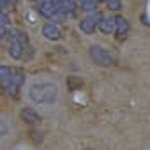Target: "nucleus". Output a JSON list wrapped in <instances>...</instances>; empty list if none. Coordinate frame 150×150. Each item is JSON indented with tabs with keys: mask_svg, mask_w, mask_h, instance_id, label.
<instances>
[{
	"mask_svg": "<svg viewBox=\"0 0 150 150\" xmlns=\"http://www.w3.org/2000/svg\"><path fill=\"white\" fill-rule=\"evenodd\" d=\"M58 88L53 83H37L30 87V99L39 104H51L57 101Z\"/></svg>",
	"mask_w": 150,
	"mask_h": 150,
	"instance_id": "obj_1",
	"label": "nucleus"
},
{
	"mask_svg": "<svg viewBox=\"0 0 150 150\" xmlns=\"http://www.w3.org/2000/svg\"><path fill=\"white\" fill-rule=\"evenodd\" d=\"M90 57H92V60H94L97 65H103V67L113 65L111 55H110L104 48H101V46H92V48H90Z\"/></svg>",
	"mask_w": 150,
	"mask_h": 150,
	"instance_id": "obj_2",
	"label": "nucleus"
},
{
	"mask_svg": "<svg viewBox=\"0 0 150 150\" xmlns=\"http://www.w3.org/2000/svg\"><path fill=\"white\" fill-rule=\"evenodd\" d=\"M115 32H117V37L118 39H124L129 32V21L124 18V16H117L115 20Z\"/></svg>",
	"mask_w": 150,
	"mask_h": 150,
	"instance_id": "obj_3",
	"label": "nucleus"
},
{
	"mask_svg": "<svg viewBox=\"0 0 150 150\" xmlns=\"http://www.w3.org/2000/svg\"><path fill=\"white\" fill-rule=\"evenodd\" d=\"M42 35L46 39H50V41H57V39H60V30L53 23H46L42 27Z\"/></svg>",
	"mask_w": 150,
	"mask_h": 150,
	"instance_id": "obj_4",
	"label": "nucleus"
},
{
	"mask_svg": "<svg viewBox=\"0 0 150 150\" xmlns=\"http://www.w3.org/2000/svg\"><path fill=\"white\" fill-rule=\"evenodd\" d=\"M21 120H23L25 124H39V122H41V117H39V113H35L34 110L25 108V110H21Z\"/></svg>",
	"mask_w": 150,
	"mask_h": 150,
	"instance_id": "obj_5",
	"label": "nucleus"
},
{
	"mask_svg": "<svg viewBox=\"0 0 150 150\" xmlns=\"http://www.w3.org/2000/svg\"><path fill=\"white\" fill-rule=\"evenodd\" d=\"M9 55L14 58V60H18V58H21L23 57V42H20V41H13L11 42V46H9Z\"/></svg>",
	"mask_w": 150,
	"mask_h": 150,
	"instance_id": "obj_6",
	"label": "nucleus"
},
{
	"mask_svg": "<svg viewBox=\"0 0 150 150\" xmlns=\"http://www.w3.org/2000/svg\"><path fill=\"white\" fill-rule=\"evenodd\" d=\"M99 30L104 34H113L115 32V21L111 18H103L99 21Z\"/></svg>",
	"mask_w": 150,
	"mask_h": 150,
	"instance_id": "obj_7",
	"label": "nucleus"
},
{
	"mask_svg": "<svg viewBox=\"0 0 150 150\" xmlns=\"http://www.w3.org/2000/svg\"><path fill=\"white\" fill-rule=\"evenodd\" d=\"M23 71L21 69H11V72H9V76H7V80L11 81V83H14V85H21L23 83Z\"/></svg>",
	"mask_w": 150,
	"mask_h": 150,
	"instance_id": "obj_8",
	"label": "nucleus"
},
{
	"mask_svg": "<svg viewBox=\"0 0 150 150\" xmlns=\"http://www.w3.org/2000/svg\"><path fill=\"white\" fill-rule=\"evenodd\" d=\"M80 28H81L83 34H94V30H96V23H94L90 18H83V20L80 21Z\"/></svg>",
	"mask_w": 150,
	"mask_h": 150,
	"instance_id": "obj_9",
	"label": "nucleus"
},
{
	"mask_svg": "<svg viewBox=\"0 0 150 150\" xmlns=\"http://www.w3.org/2000/svg\"><path fill=\"white\" fill-rule=\"evenodd\" d=\"M37 9H39V13H41V14H42L44 18H50V20H51L53 13L57 11V7H55L53 4H50V6H39Z\"/></svg>",
	"mask_w": 150,
	"mask_h": 150,
	"instance_id": "obj_10",
	"label": "nucleus"
},
{
	"mask_svg": "<svg viewBox=\"0 0 150 150\" xmlns=\"http://www.w3.org/2000/svg\"><path fill=\"white\" fill-rule=\"evenodd\" d=\"M81 85H83V81H81L80 78H76V76H71V78L67 80V87H69L71 92H74L76 88H80Z\"/></svg>",
	"mask_w": 150,
	"mask_h": 150,
	"instance_id": "obj_11",
	"label": "nucleus"
},
{
	"mask_svg": "<svg viewBox=\"0 0 150 150\" xmlns=\"http://www.w3.org/2000/svg\"><path fill=\"white\" fill-rule=\"evenodd\" d=\"M99 6V0H81V7L85 11H94Z\"/></svg>",
	"mask_w": 150,
	"mask_h": 150,
	"instance_id": "obj_12",
	"label": "nucleus"
},
{
	"mask_svg": "<svg viewBox=\"0 0 150 150\" xmlns=\"http://www.w3.org/2000/svg\"><path fill=\"white\" fill-rule=\"evenodd\" d=\"M106 4H108V9H111V11H118L122 7L120 0H106Z\"/></svg>",
	"mask_w": 150,
	"mask_h": 150,
	"instance_id": "obj_13",
	"label": "nucleus"
},
{
	"mask_svg": "<svg viewBox=\"0 0 150 150\" xmlns=\"http://www.w3.org/2000/svg\"><path fill=\"white\" fill-rule=\"evenodd\" d=\"M9 72H11V67H7V65H0V78H2V80H6V78L9 76Z\"/></svg>",
	"mask_w": 150,
	"mask_h": 150,
	"instance_id": "obj_14",
	"label": "nucleus"
},
{
	"mask_svg": "<svg viewBox=\"0 0 150 150\" xmlns=\"http://www.w3.org/2000/svg\"><path fill=\"white\" fill-rule=\"evenodd\" d=\"M30 138H32L35 143H41V141H42V134H41L39 131H32V132H30Z\"/></svg>",
	"mask_w": 150,
	"mask_h": 150,
	"instance_id": "obj_15",
	"label": "nucleus"
},
{
	"mask_svg": "<svg viewBox=\"0 0 150 150\" xmlns=\"http://www.w3.org/2000/svg\"><path fill=\"white\" fill-rule=\"evenodd\" d=\"M90 20H92L94 23H99V21L103 20V14H101L99 11H96V9H94V13H92V16H90Z\"/></svg>",
	"mask_w": 150,
	"mask_h": 150,
	"instance_id": "obj_16",
	"label": "nucleus"
},
{
	"mask_svg": "<svg viewBox=\"0 0 150 150\" xmlns=\"http://www.w3.org/2000/svg\"><path fill=\"white\" fill-rule=\"evenodd\" d=\"M9 23V16H6L2 11H0V25H7Z\"/></svg>",
	"mask_w": 150,
	"mask_h": 150,
	"instance_id": "obj_17",
	"label": "nucleus"
},
{
	"mask_svg": "<svg viewBox=\"0 0 150 150\" xmlns=\"http://www.w3.org/2000/svg\"><path fill=\"white\" fill-rule=\"evenodd\" d=\"M37 2V6H50V4H53L51 0H35Z\"/></svg>",
	"mask_w": 150,
	"mask_h": 150,
	"instance_id": "obj_18",
	"label": "nucleus"
},
{
	"mask_svg": "<svg viewBox=\"0 0 150 150\" xmlns=\"http://www.w3.org/2000/svg\"><path fill=\"white\" fill-rule=\"evenodd\" d=\"M7 34V28H6V25H0V37H4Z\"/></svg>",
	"mask_w": 150,
	"mask_h": 150,
	"instance_id": "obj_19",
	"label": "nucleus"
},
{
	"mask_svg": "<svg viewBox=\"0 0 150 150\" xmlns=\"http://www.w3.org/2000/svg\"><path fill=\"white\" fill-rule=\"evenodd\" d=\"M141 21H143V25H148V16L143 14V16H141Z\"/></svg>",
	"mask_w": 150,
	"mask_h": 150,
	"instance_id": "obj_20",
	"label": "nucleus"
},
{
	"mask_svg": "<svg viewBox=\"0 0 150 150\" xmlns=\"http://www.w3.org/2000/svg\"><path fill=\"white\" fill-rule=\"evenodd\" d=\"M4 6H6V4L2 2V0H0V11H2V9H4Z\"/></svg>",
	"mask_w": 150,
	"mask_h": 150,
	"instance_id": "obj_21",
	"label": "nucleus"
},
{
	"mask_svg": "<svg viewBox=\"0 0 150 150\" xmlns=\"http://www.w3.org/2000/svg\"><path fill=\"white\" fill-rule=\"evenodd\" d=\"M2 81H4V80H2V78H0V88H2Z\"/></svg>",
	"mask_w": 150,
	"mask_h": 150,
	"instance_id": "obj_22",
	"label": "nucleus"
},
{
	"mask_svg": "<svg viewBox=\"0 0 150 150\" xmlns=\"http://www.w3.org/2000/svg\"><path fill=\"white\" fill-rule=\"evenodd\" d=\"M85 150H94V148H85Z\"/></svg>",
	"mask_w": 150,
	"mask_h": 150,
	"instance_id": "obj_23",
	"label": "nucleus"
}]
</instances>
